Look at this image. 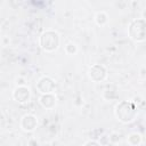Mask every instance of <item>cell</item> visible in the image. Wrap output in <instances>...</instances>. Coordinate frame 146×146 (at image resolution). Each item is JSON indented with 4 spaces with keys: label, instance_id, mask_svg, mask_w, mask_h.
Masks as SVG:
<instances>
[{
    "label": "cell",
    "instance_id": "obj_15",
    "mask_svg": "<svg viewBox=\"0 0 146 146\" xmlns=\"http://www.w3.org/2000/svg\"><path fill=\"white\" fill-rule=\"evenodd\" d=\"M83 146H102V144H99V143L96 141V140H88V141L84 143Z\"/></svg>",
    "mask_w": 146,
    "mask_h": 146
},
{
    "label": "cell",
    "instance_id": "obj_6",
    "mask_svg": "<svg viewBox=\"0 0 146 146\" xmlns=\"http://www.w3.org/2000/svg\"><path fill=\"white\" fill-rule=\"evenodd\" d=\"M19 127L25 132H32L38 127V117L33 114H25L21 119Z\"/></svg>",
    "mask_w": 146,
    "mask_h": 146
},
{
    "label": "cell",
    "instance_id": "obj_14",
    "mask_svg": "<svg viewBox=\"0 0 146 146\" xmlns=\"http://www.w3.org/2000/svg\"><path fill=\"white\" fill-rule=\"evenodd\" d=\"M74 105L76 107H82V105H83V98L81 96H78L75 98V100H74Z\"/></svg>",
    "mask_w": 146,
    "mask_h": 146
},
{
    "label": "cell",
    "instance_id": "obj_8",
    "mask_svg": "<svg viewBox=\"0 0 146 146\" xmlns=\"http://www.w3.org/2000/svg\"><path fill=\"white\" fill-rule=\"evenodd\" d=\"M40 105L46 110H51L56 106V96L55 94H44L39 97Z\"/></svg>",
    "mask_w": 146,
    "mask_h": 146
},
{
    "label": "cell",
    "instance_id": "obj_5",
    "mask_svg": "<svg viewBox=\"0 0 146 146\" xmlns=\"http://www.w3.org/2000/svg\"><path fill=\"white\" fill-rule=\"evenodd\" d=\"M35 87H36L38 91L41 95H44V94H54L55 88H56L54 80L50 76H47V75L40 78L38 80L36 84H35Z\"/></svg>",
    "mask_w": 146,
    "mask_h": 146
},
{
    "label": "cell",
    "instance_id": "obj_1",
    "mask_svg": "<svg viewBox=\"0 0 146 146\" xmlns=\"http://www.w3.org/2000/svg\"><path fill=\"white\" fill-rule=\"evenodd\" d=\"M115 116L116 119L122 122V123H130L135 120L136 115H137V108L133 105L132 102H128V100H123L120 102L116 106H115Z\"/></svg>",
    "mask_w": 146,
    "mask_h": 146
},
{
    "label": "cell",
    "instance_id": "obj_2",
    "mask_svg": "<svg viewBox=\"0 0 146 146\" xmlns=\"http://www.w3.org/2000/svg\"><path fill=\"white\" fill-rule=\"evenodd\" d=\"M39 44L46 52H54L60 44V36L55 30H46L39 40Z\"/></svg>",
    "mask_w": 146,
    "mask_h": 146
},
{
    "label": "cell",
    "instance_id": "obj_11",
    "mask_svg": "<svg viewBox=\"0 0 146 146\" xmlns=\"http://www.w3.org/2000/svg\"><path fill=\"white\" fill-rule=\"evenodd\" d=\"M78 46L75 44V43H73V42H67L66 44H65V47H64V51H65V54L66 55H68V56H74V55H76V52H78Z\"/></svg>",
    "mask_w": 146,
    "mask_h": 146
},
{
    "label": "cell",
    "instance_id": "obj_7",
    "mask_svg": "<svg viewBox=\"0 0 146 146\" xmlns=\"http://www.w3.org/2000/svg\"><path fill=\"white\" fill-rule=\"evenodd\" d=\"M13 98L15 102L19 104H25L31 99V90L27 86L16 87L13 90Z\"/></svg>",
    "mask_w": 146,
    "mask_h": 146
},
{
    "label": "cell",
    "instance_id": "obj_13",
    "mask_svg": "<svg viewBox=\"0 0 146 146\" xmlns=\"http://www.w3.org/2000/svg\"><path fill=\"white\" fill-rule=\"evenodd\" d=\"M15 83H16V87H24L26 86V80L23 76H18L15 79Z\"/></svg>",
    "mask_w": 146,
    "mask_h": 146
},
{
    "label": "cell",
    "instance_id": "obj_12",
    "mask_svg": "<svg viewBox=\"0 0 146 146\" xmlns=\"http://www.w3.org/2000/svg\"><path fill=\"white\" fill-rule=\"evenodd\" d=\"M108 141H110L112 145H116V144L120 141V135H119V132H116V131L111 132V135H110V137H108Z\"/></svg>",
    "mask_w": 146,
    "mask_h": 146
},
{
    "label": "cell",
    "instance_id": "obj_10",
    "mask_svg": "<svg viewBox=\"0 0 146 146\" xmlns=\"http://www.w3.org/2000/svg\"><path fill=\"white\" fill-rule=\"evenodd\" d=\"M95 23L98 25V26H104L108 23V15L106 11L104 10H100V11H97L96 15H95Z\"/></svg>",
    "mask_w": 146,
    "mask_h": 146
},
{
    "label": "cell",
    "instance_id": "obj_3",
    "mask_svg": "<svg viewBox=\"0 0 146 146\" xmlns=\"http://www.w3.org/2000/svg\"><path fill=\"white\" fill-rule=\"evenodd\" d=\"M128 33L130 39L135 42L146 41V19L143 17L133 19L128 27Z\"/></svg>",
    "mask_w": 146,
    "mask_h": 146
},
{
    "label": "cell",
    "instance_id": "obj_9",
    "mask_svg": "<svg viewBox=\"0 0 146 146\" xmlns=\"http://www.w3.org/2000/svg\"><path fill=\"white\" fill-rule=\"evenodd\" d=\"M143 141V137L139 132H131L127 136V143L129 146H139Z\"/></svg>",
    "mask_w": 146,
    "mask_h": 146
},
{
    "label": "cell",
    "instance_id": "obj_4",
    "mask_svg": "<svg viewBox=\"0 0 146 146\" xmlns=\"http://www.w3.org/2000/svg\"><path fill=\"white\" fill-rule=\"evenodd\" d=\"M107 74L108 73H107L106 66H104L102 64H94L88 70V78L96 83L105 81L107 78Z\"/></svg>",
    "mask_w": 146,
    "mask_h": 146
},
{
    "label": "cell",
    "instance_id": "obj_16",
    "mask_svg": "<svg viewBox=\"0 0 146 146\" xmlns=\"http://www.w3.org/2000/svg\"><path fill=\"white\" fill-rule=\"evenodd\" d=\"M145 129H146V127H145Z\"/></svg>",
    "mask_w": 146,
    "mask_h": 146
}]
</instances>
